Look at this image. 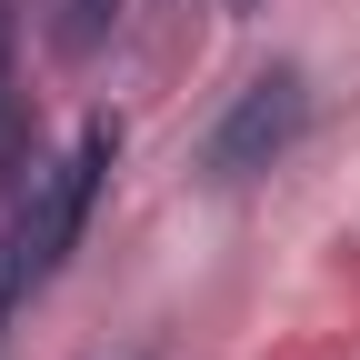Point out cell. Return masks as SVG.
<instances>
[{"label":"cell","instance_id":"1","mask_svg":"<svg viewBox=\"0 0 360 360\" xmlns=\"http://www.w3.org/2000/svg\"><path fill=\"white\" fill-rule=\"evenodd\" d=\"M110 160H120V130H110V120H80V141L30 180V200H20V220H11V240H0V310L30 300V290H40V281H51V270L80 250L90 200H101Z\"/></svg>","mask_w":360,"mask_h":360},{"label":"cell","instance_id":"2","mask_svg":"<svg viewBox=\"0 0 360 360\" xmlns=\"http://www.w3.org/2000/svg\"><path fill=\"white\" fill-rule=\"evenodd\" d=\"M300 130H310V80L281 60V70H260L240 101L210 120L200 170H210V180H260L270 160H290V150H300Z\"/></svg>","mask_w":360,"mask_h":360},{"label":"cell","instance_id":"3","mask_svg":"<svg viewBox=\"0 0 360 360\" xmlns=\"http://www.w3.org/2000/svg\"><path fill=\"white\" fill-rule=\"evenodd\" d=\"M110 20H120V0H60V20H51L60 60H90V51L110 40Z\"/></svg>","mask_w":360,"mask_h":360},{"label":"cell","instance_id":"4","mask_svg":"<svg viewBox=\"0 0 360 360\" xmlns=\"http://www.w3.org/2000/svg\"><path fill=\"white\" fill-rule=\"evenodd\" d=\"M0 60H11V20H0Z\"/></svg>","mask_w":360,"mask_h":360}]
</instances>
